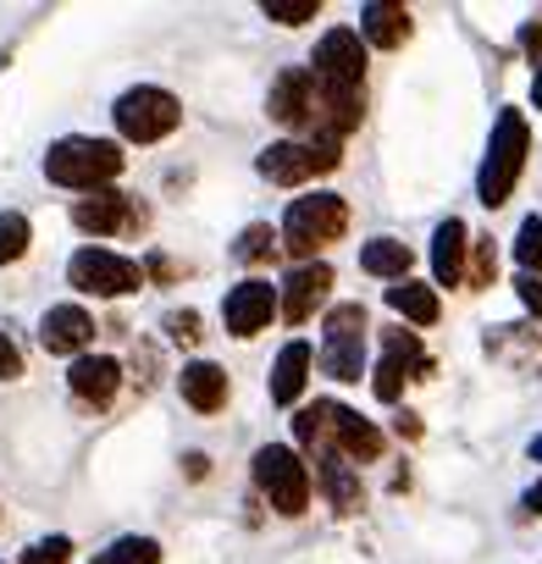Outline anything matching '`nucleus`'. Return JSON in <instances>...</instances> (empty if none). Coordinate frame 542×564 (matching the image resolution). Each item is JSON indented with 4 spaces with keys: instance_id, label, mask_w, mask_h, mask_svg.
Instances as JSON below:
<instances>
[{
    "instance_id": "obj_1",
    "label": "nucleus",
    "mask_w": 542,
    "mask_h": 564,
    "mask_svg": "<svg viewBox=\"0 0 542 564\" xmlns=\"http://www.w3.org/2000/svg\"><path fill=\"white\" fill-rule=\"evenodd\" d=\"M294 437H300L316 459L344 454V459L371 465V459L382 454V432H377L366 415H355L349 404H333V399H316L311 410H300V415H294Z\"/></svg>"
},
{
    "instance_id": "obj_2",
    "label": "nucleus",
    "mask_w": 542,
    "mask_h": 564,
    "mask_svg": "<svg viewBox=\"0 0 542 564\" xmlns=\"http://www.w3.org/2000/svg\"><path fill=\"white\" fill-rule=\"evenodd\" d=\"M117 172H122V150H117L111 139H84V133H73V139H56V144L45 150V177L62 183V188L100 194Z\"/></svg>"
},
{
    "instance_id": "obj_3",
    "label": "nucleus",
    "mask_w": 542,
    "mask_h": 564,
    "mask_svg": "<svg viewBox=\"0 0 542 564\" xmlns=\"http://www.w3.org/2000/svg\"><path fill=\"white\" fill-rule=\"evenodd\" d=\"M525 150H531L525 117H520V111H498L492 144H487V161H481V177H476V194H481L487 210L514 194V183H520V172H525Z\"/></svg>"
},
{
    "instance_id": "obj_4",
    "label": "nucleus",
    "mask_w": 542,
    "mask_h": 564,
    "mask_svg": "<svg viewBox=\"0 0 542 564\" xmlns=\"http://www.w3.org/2000/svg\"><path fill=\"white\" fill-rule=\"evenodd\" d=\"M254 487L271 498V509H278V514H305L316 476H311V465L294 448L265 443V448H254Z\"/></svg>"
},
{
    "instance_id": "obj_5",
    "label": "nucleus",
    "mask_w": 542,
    "mask_h": 564,
    "mask_svg": "<svg viewBox=\"0 0 542 564\" xmlns=\"http://www.w3.org/2000/svg\"><path fill=\"white\" fill-rule=\"evenodd\" d=\"M322 371L333 382H360L366 377V311L360 305H333L322 322Z\"/></svg>"
},
{
    "instance_id": "obj_6",
    "label": "nucleus",
    "mask_w": 542,
    "mask_h": 564,
    "mask_svg": "<svg viewBox=\"0 0 542 564\" xmlns=\"http://www.w3.org/2000/svg\"><path fill=\"white\" fill-rule=\"evenodd\" d=\"M111 117H117V133H122V139H133V144H155V139H166V133L183 122V106H177L172 89L139 84V89H128V95L117 100Z\"/></svg>"
},
{
    "instance_id": "obj_7",
    "label": "nucleus",
    "mask_w": 542,
    "mask_h": 564,
    "mask_svg": "<svg viewBox=\"0 0 542 564\" xmlns=\"http://www.w3.org/2000/svg\"><path fill=\"white\" fill-rule=\"evenodd\" d=\"M344 227H349V205H344L338 194H305V199H294L289 216H283V243H289L294 254H316L322 243L344 238Z\"/></svg>"
},
{
    "instance_id": "obj_8",
    "label": "nucleus",
    "mask_w": 542,
    "mask_h": 564,
    "mask_svg": "<svg viewBox=\"0 0 542 564\" xmlns=\"http://www.w3.org/2000/svg\"><path fill=\"white\" fill-rule=\"evenodd\" d=\"M67 282L78 294H100V300H122V294H133L139 282H144V271L133 265V260H122V254H111V249H78L73 260H67Z\"/></svg>"
},
{
    "instance_id": "obj_9",
    "label": "nucleus",
    "mask_w": 542,
    "mask_h": 564,
    "mask_svg": "<svg viewBox=\"0 0 542 564\" xmlns=\"http://www.w3.org/2000/svg\"><path fill=\"white\" fill-rule=\"evenodd\" d=\"M421 371H426L421 338H415V333H382V360H377V377H371L377 399H382V404H399L404 382L421 377Z\"/></svg>"
},
{
    "instance_id": "obj_10",
    "label": "nucleus",
    "mask_w": 542,
    "mask_h": 564,
    "mask_svg": "<svg viewBox=\"0 0 542 564\" xmlns=\"http://www.w3.org/2000/svg\"><path fill=\"white\" fill-rule=\"evenodd\" d=\"M265 117H278L283 128L311 133V117H316V67H289L278 84H271Z\"/></svg>"
},
{
    "instance_id": "obj_11",
    "label": "nucleus",
    "mask_w": 542,
    "mask_h": 564,
    "mask_svg": "<svg viewBox=\"0 0 542 564\" xmlns=\"http://www.w3.org/2000/svg\"><path fill=\"white\" fill-rule=\"evenodd\" d=\"M271 311H283V294L271 289V282L249 276V282H238V289L227 294L221 322H227V333H232V338H254V333L271 322Z\"/></svg>"
},
{
    "instance_id": "obj_12",
    "label": "nucleus",
    "mask_w": 542,
    "mask_h": 564,
    "mask_svg": "<svg viewBox=\"0 0 542 564\" xmlns=\"http://www.w3.org/2000/svg\"><path fill=\"white\" fill-rule=\"evenodd\" d=\"M360 73H366V40L355 29L322 34V45H316V78L344 84V89H360Z\"/></svg>"
},
{
    "instance_id": "obj_13",
    "label": "nucleus",
    "mask_w": 542,
    "mask_h": 564,
    "mask_svg": "<svg viewBox=\"0 0 542 564\" xmlns=\"http://www.w3.org/2000/svg\"><path fill=\"white\" fill-rule=\"evenodd\" d=\"M73 221H78L84 232H100V238H111V232H128V227H139L144 216H139V205H133L128 194H117V188H100V194H84V199L73 205Z\"/></svg>"
},
{
    "instance_id": "obj_14",
    "label": "nucleus",
    "mask_w": 542,
    "mask_h": 564,
    "mask_svg": "<svg viewBox=\"0 0 542 564\" xmlns=\"http://www.w3.org/2000/svg\"><path fill=\"white\" fill-rule=\"evenodd\" d=\"M327 289H333V265H327V260H305V265L289 271V282H283V316H289L294 327H305V322L316 316V305L327 300Z\"/></svg>"
},
{
    "instance_id": "obj_15",
    "label": "nucleus",
    "mask_w": 542,
    "mask_h": 564,
    "mask_svg": "<svg viewBox=\"0 0 542 564\" xmlns=\"http://www.w3.org/2000/svg\"><path fill=\"white\" fill-rule=\"evenodd\" d=\"M89 338H95V322H89L84 305H51L45 322H40V344H45V355H78V360H84Z\"/></svg>"
},
{
    "instance_id": "obj_16",
    "label": "nucleus",
    "mask_w": 542,
    "mask_h": 564,
    "mask_svg": "<svg viewBox=\"0 0 542 564\" xmlns=\"http://www.w3.org/2000/svg\"><path fill=\"white\" fill-rule=\"evenodd\" d=\"M316 172H327V166H322V155L305 139H283V144H265L260 150V177L283 183V188H294V183H305Z\"/></svg>"
},
{
    "instance_id": "obj_17",
    "label": "nucleus",
    "mask_w": 542,
    "mask_h": 564,
    "mask_svg": "<svg viewBox=\"0 0 542 564\" xmlns=\"http://www.w3.org/2000/svg\"><path fill=\"white\" fill-rule=\"evenodd\" d=\"M67 382H73V393H78L84 404H111L117 388H122V366H117L111 355H84V360H73Z\"/></svg>"
},
{
    "instance_id": "obj_18",
    "label": "nucleus",
    "mask_w": 542,
    "mask_h": 564,
    "mask_svg": "<svg viewBox=\"0 0 542 564\" xmlns=\"http://www.w3.org/2000/svg\"><path fill=\"white\" fill-rule=\"evenodd\" d=\"M360 40L377 51H399L410 40V12L393 7V0H366L360 7Z\"/></svg>"
},
{
    "instance_id": "obj_19",
    "label": "nucleus",
    "mask_w": 542,
    "mask_h": 564,
    "mask_svg": "<svg viewBox=\"0 0 542 564\" xmlns=\"http://www.w3.org/2000/svg\"><path fill=\"white\" fill-rule=\"evenodd\" d=\"M465 221L459 216H448V221H437V232H432V276H437V289H459V276H465Z\"/></svg>"
},
{
    "instance_id": "obj_20",
    "label": "nucleus",
    "mask_w": 542,
    "mask_h": 564,
    "mask_svg": "<svg viewBox=\"0 0 542 564\" xmlns=\"http://www.w3.org/2000/svg\"><path fill=\"white\" fill-rule=\"evenodd\" d=\"M177 388H183V404H188V410H199V415H210V410H221V404H227V371H221V366H210V360L183 366Z\"/></svg>"
},
{
    "instance_id": "obj_21",
    "label": "nucleus",
    "mask_w": 542,
    "mask_h": 564,
    "mask_svg": "<svg viewBox=\"0 0 542 564\" xmlns=\"http://www.w3.org/2000/svg\"><path fill=\"white\" fill-rule=\"evenodd\" d=\"M311 344L305 338H294L283 355H278V366H271V399L278 404H300V393H305V382H311Z\"/></svg>"
},
{
    "instance_id": "obj_22",
    "label": "nucleus",
    "mask_w": 542,
    "mask_h": 564,
    "mask_svg": "<svg viewBox=\"0 0 542 564\" xmlns=\"http://www.w3.org/2000/svg\"><path fill=\"white\" fill-rule=\"evenodd\" d=\"M316 481L327 487V498H333L338 514H355V509H360V476H355V465H349L344 454L316 459Z\"/></svg>"
},
{
    "instance_id": "obj_23",
    "label": "nucleus",
    "mask_w": 542,
    "mask_h": 564,
    "mask_svg": "<svg viewBox=\"0 0 542 564\" xmlns=\"http://www.w3.org/2000/svg\"><path fill=\"white\" fill-rule=\"evenodd\" d=\"M388 305L404 316V322H415V327H432L437 316H443V305H437V294L426 289V282H393V289H388Z\"/></svg>"
},
{
    "instance_id": "obj_24",
    "label": "nucleus",
    "mask_w": 542,
    "mask_h": 564,
    "mask_svg": "<svg viewBox=\"0 0 542 564\" xmlns=\"http://www.w3.org/2000/svg\"><path fill=\"white\" fill-rule=\"evenodd\" d=\"M410 243H399V238H371L366 249H360V265L371 271V276H393V282H404V271H410Z\"/></svg>"
},
{
    "instance_id": "obj_25",
    "label": "nucleus",
    "mask_w": 542,
    "mask_h": 564,
    "mask_svg": "<svg viewBox=\"0 0 542 564\" xmlns=\"http://www.w3.org/2000/svg\"><path fill=\"white\" fill-rule=\"evenodd\" d=\"M161 542L155 536H117L106 553H95V564H155Z\"/></svg>"
},
{
    "instance_id": "obj_26",
    "label": "nucleus",
    "mask_w": 542,
    "mask_h": 564,
    "mask_svg": "<svg viewBox=\"0 0 542 564\" xmlns=\"http://www.w3.org/2000/svg\"><path fill=\"white\" fill-rule=\"evenodd\" d=\"M271 249H278V232H271V221H249V227L238 232V243H232V254H238L243 265H254V260H265Z\"/></svg>"
},
{
    "instance_id": "obj_27",
    "label": "nucleus",
    "mask_w": 542,
    "mask_h": 564,
    "mask_svg": "<svg viewBox=\"0 0 542 564\" xmlns=\"http://www.w3.org/2000/svg\"><path fill=\"white\" fill-rule=\"evenodd\" d=\"M260 12L271 23H283V29H300V23H311L322 12V0H260Z\"/></svg>"
},
{
    "instance_id": "obj_28",
    "label": "nucleus",
    "mask_w": 542,
    "mask_h": 564,
    "mask_svg": "<svg viewBox=\"0 0 542 564\" xmlns=\"http://www.w3.org/2000/svg\"><path fill=\"white\" fill-rule=\"evenodd\" d=\"M514 260H520V271H525V276H536V265H542V216H525V221H520Z\"/></svg>"
},
{
    "instance_id": "obj_29",
    "label": "nucleus",
    "mask_w": 542,
    "mask_h": 564,
    "mask_svg": "<svg viewBox=\"0 0 542 564\" xmlns=\"http://www.w3.org/2000/svg\"><path fill=\"white\" fill-rule=\"evenodd\" d=\"M23 249H29V216L23 210H7V216H0V265L18 260Z\"/></svg>"
},
{
    "instance_id": "obj_30",
    "label": "nucleus",
    "mask_w": 542,
    "mask_h": 564,
    "mask_svg": "<svg viewBox=\"0 0 542 564\" xmlns=\"http://www.w3.org/2000/svg\"><path fill=\"white\" fill-rule=\"evenodd\" d=\"M67 553H73L67 536H45V542H34V547L23 553V564H67Z\"/></svg>"
},
{
    "instance_id": "obj_31",
    "label": "nucleus",
    "mask_w": 542,
    "mask_h": 564,
    "mask_svg": "<svg viewBox=\"0 0 542 564\" xmlns=\"http://www.w3.org/2000/svg\"><path fill=\"white\" fill-rule=\"evenodd\" d=\"M166 333H172L177 344H194V338H199V316H194V311H172V316H166Z\"/></svg>"
},
{
    "instance_id": "obj_32",
    "label": "nucleus",
    "mask_w": 542,
    "mask_h": 564,
    "mask_svg": "<svg viewBox=\"0 0 542 564\" xmlns=\"http://www.w3.org/2000/svg\"><path fill=\"white\" fill-rule=\"evenodd\" d=\"M12 377H23V355L7 333H0V382H12Z\"/></svg>"
},
{
    "instance_id": "obj_33",
    "label": "nucleus",
    "mask_w": 542,
    "mask_h": 564,
    "mask_svg": "<svg viewBox=\"0 0 542 564\" xmlns=\"http://www.w3.org/2000/svg\"><path fill=\"white\" fill-rule=\"evenodd\" d=\"M514 289H520V305H525L531 316H542V276H520Z\"/></svg>"
},
{
    "instance_id": "obj_34",
    "label": "nucleus",
    "mask_w": 542,
    "mask_h": 564,
    "mask_svg": "<svg viewBox=\"0 0 542 564\" xmlns=\"http://www.w3.org/2000/svg\"><path fill=\"white\" fill-rule=\"evenodd\" d=\"M492 276V238H476V282Z\"/></svg>"
},
{
    "instance_id": "obj_35",
    "label": "nucleus",
    "mask_w": 542,
    "mask_h": 564,
    "mask_svg": "<svg viewBox=\"0 0 542 564\" xmlns=\"http://www.w3.org/2000/svg\"><path fill=\"white\" fill-rule=\"evenodd\" d=\"M520 45L536 56V67H542V23H525V34H520Z\"/></svg>"
},
{
    "instance_id": "obj_36",
    "label": "nucleus",
    "mask_w": 542,
    "mask_h": 564,
    "mask_svg": "<svg viewBox=\"0 0 542 564\" xmlns=\"http://www.w3.org/2000/svg\"><path fill=\"white\" fill-rule=\"evenodd\" d=\"M183 465H188V476H194V481H199V476H205V470H210V459H205V454H188V459H183Z\"/></svg>"
},
{
    "instance_id": "obj_37",
    "label": "nucleus",
    "mask_w": 542,
    "mask_h": 564,
    "mask_svg": "<svg viewBox=\"0 0 542 564\" xmlns=\"http://www.w3.org/2000/svg\"><path fill=\"white\" fill-rule=\"evenodd\" d=\"M525 509H531V514H542V481H531V487H525Z\"/></svg>"
},
{
    "instance_id": "obj_38",
    "label": "nucleus",
    "mask_w": 542,
    "mask_h": 564,
    "mask_svg": "<svg viewBox=\"0 0 542 564\" xmlns=\"http://www.w3.org/2000/svg\"><path fill=\"white\" fill-rule=\"evenodd\" d=\"M531 100H536V111H542V67H536V84H531Z\"/></svg>"
},
{
    "instance_id": "obj_39",
    "label": "nucleus",
    "mask_w": 542,
    "mask_h": 564,
    "mask_svg": "<svg viewBox=\"0 0 542 564\" xmlns=\"http://www.w3.org/2000/svg\"><path fill=\"white\" fill-rule=\"evenodd\" d=\"M531 459H542V437H531Z\"/></svg>"
}]
</instances>
